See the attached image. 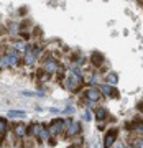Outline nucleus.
Returning <instances> with one entry per match:
<instances>
[{"instance_id": "nucleus-24", "label": "nucleus", "mask_w": 143, "mask_h": 148, "mask_svg": "<svg viewBox=\"0 0 143 148\" xmlns=\"http://www.w3.org/2000/svg\"><path fill=\"white\" fill-rule=\"evenodd\" d=\"M137 109H138V110H140V112H143V101H142V102H138Z\"/></svg>"}, {"instance_id": "nucleus-22", "label": "nucleus", "mask_w": 143, "mask_h": 148, "mask_svg": "<svg viewBox=\"0 0 143 148\" xmlns=\"http://www.w3.org/2000/svg\"><path fill=\"white\" fill-rule=\"evenodd\" d=\"M110 148H125V145H123L122 142H115V145H114V147H110Z\"/></svg>"}, {"instance_id": "nucleus-11", "label": "nucleus", "mask_w": 143, "mask_h": 148, "mask_svg": "<svg viewBox=\"0 0 143 148\" xmlns=\"http://www.w3.org/2000/svg\"><path fill=\"white\" fill-rule=\"evenodd\" d=\"M27 128H28V125L23 123V122L13 123V135H15L16 138H25L27 137Z\"/></svg>"}, {"instance_id": "nucleus-12", "label": "nucleus", "mask_w": 143, "mask_h": 148, "mask_svg": "<svg viewBox=\"0 0 143 148\" xmlns=\"http://www.w3.org/2000/svg\"><path fill=\"white\" fill-rule=\"evenodd\" d=\"M94 117H95V120L99 122V123H102V122L109 117V112H107L105 107H97V109L94 110Z\"/></svg>"}, {"instance_id": "nucleus-8", "label": "nucleus", "mask_w": 143, "mask_h": 148, "mask_svg": "<svg viewBox=\"0 0 143 148\" xmlns=\"http://www.w3.org/2000/svg\"><path fill=\"white\" fill-rule=\"evenodd\" d=\"M81 130H82V123H81V122H71L68 127H66V130H64V137L74 138L81 133Z\"/></svg>"}, {"instance_id": "nucleus-2", "label": "nucleus", "mask_w": 143, "mask_h": 148, "mask_svg": "<svg viewBox=\"0 0 143 148\" xmlns=\"http://www.w3.org/2000/svg\"><path fill=\"white\" fill-rule=\"evenodd\" d=\"M41 63H43V71H44V73H48L49 76H53L54 73H58V69H59L58 59H54L51 53L44 54V56H43V59H41Z\"/></svg>"}, {"instance_id": "nucleus-23", "label": "nucleus", "mask_w": 143, "mask_h": 148, "mask_svg": "<svg viewBox=\"0 0 143 148\" xmlns=\"http://www.w3.org/2000/svg\"><path fill=\"white\" fill-rule=\"evenodd\" d=\"M49 112H51V114H59V109H58V107H51Z\"/></svg>"}, {"instance_id": "nucleus-6", "label": "nucleus", "mask_w": 143, "mask_h": 148, "mask_svg": "<svg viewBox=\"0 0 143 148\" xmlns=\"http://www.w3.org/2000/svg\"><path fill=\"white\" fill-rule=\"evenodd\" d=\"M117 138H118V128L117 127H114V128H110V130H107L105 132V137H104V148H110V147H114L115 145V142H117Z\"/></svg>"}, {"instance_id": "nucleus-3", "label": "nucleus", "mask_w": 143, "mask_h": 148, "mask_svg": "<svg viewBox=\"0 0 143 148\" xmlns=\"http://www.w3.org/2000/svg\"><path fill=\"white\" fill-rule=\"evenodd\" d=\"M0 59H2V64H3V66H7V68H15L16 64L20 63V54L16 53L15 49L8 48L5 51V54Z\"/></svg>"}, {"instance_id": "nucleus-20", "label": "nucleus", "mask_w": 143, "mask_h": 148, "mask_svg": "<svg viewBox=\"0 0 143 148\" xmlns=\"http://www.w3.org/2000/svg\"><path fill=\"white\" fill-rule=\"evenodd\" d=\"M135 148H143V138H137V142L133 145Z\"/></svg>"}, {"instance_id": "nucleus-13", "label": "nucleus", "mask_w": 143, "mask_h": 148, "mask_svg": "<svg viewBox=\"0 0 143 148\" xmlns=\"http://www.w3.org/2000/svg\"><path fill=\"white\" fill-rule=\"evenodd\" d=\"M7 133H8V122H7V119L0 117V145L3 143Z\"/></svg>"}, {"instance_id": "nucleus-17", "label": "nucleus", "mask_w": 143, "mask_h": 148, "mask_svg": "<svg viewBox=\"0 0 143 148\" xmlns=\"http://www.w3.org/2000/svg\"><path fill=\"white\" fill-rule=\"evenodd\" d=\"M36 79H38V82H40V86H41V84H44V82H48V81L51 79V76L48 73H44V71H36Z\"/></svg>"}, {"instance_id": "nucleus-5", "label": "nucleus", "mask_w": 143, "mask_h": 148, "mask_svg": "<svg viewBox=\"0 0 143 148\" xmlns=\"http://www.w3.org/2000/svg\"><path fill=\"white\" fill-rule=\"evenodd\" d=\"M49 128V135H59L61 132H64V128H66V120L64 119H54L51 120V123L48 125Z\"/></svg>"}, {"instance_id": "nucleus-9", "label": "nucleus", "mask_w": 143, "mask_h": 148, "mask_svg": "<svg viewBox=\"0 0 143 148\" xmlns=\"http://www.w3.org/2000/svg\"><path fill=\"white\" fill-rule=\"evenodd\" d=\"M84 99H87L89 102L95 104V102L102 101V94L99 92L97 87H87V89L84 90Z\"/></svg>"}, {"instance_id": "nucleus-19", "label": "nucleus", "mask_w": 143, "mask_h": 148, "mask_svg": "<svg viewBox=\"0 0 143 148\" xmlns=\"http://www.w3.org/2000/svg\"><path fill=\"white\" fill-rule=\"evenodd\" d=\"M61 114H66V115H73V114H74V107H73V106L64 107V110L61 112Z\"/></svg>"}, {"instance_id": "nucleus-7", "label": "nucleus", "mask_w": 143, "mask_h": 148, "mask_svg": "<svg viewBox=\"0 0 143 148\" xmlns=\"http://www.w3.org/2000/svg\"><path fill=\"white\" fill-rule=\"evenodd\" d=\"M97 89H99V92L102 94V97H104V95H105V97H112V99H118V97H120V92H118L114 86H109V84H105V82H104V84H99Z\"/></svg>"}, {"instance_id": "nucleus-16", "label": "nucleus", "mask_w": 143, "mask_h": 148, "mask_svg": "<svg viewBox=\"0 0 143 148\" xmlns=\"http://www.w3.org/2000/svg\"><path fill=\"white\" fill-rule=\"evenodd\" d=\"M25 48H27V43L23 41V40H15V41L12 43V49H15L16 53L18 51H23L25 53Z\"/></svg>"}, {"instance_id": "nucleus-21", "label": "nucleus", "mask_w": 143, "mask_h": 148, "mask_svg": "<svg viewBox=\"0 0 143 148\" xmlns=\"http://www.w3.org/2000/svg\"><path fill=\"white\" fill-rule=\"evenodd\" d=\"M90 119H92V115H90V110H86V114H84V120L89 122Z\"/></svg>"}, {"instance_id": "nucleus-25", "label": "nucleus", "mask_w": 143, "mask_h": 148, "mask_svg": "<svg viewBox=\"0 0 143 148\" xmlns=\"http://www.w3.org/2000/svg\"><path fill=\"white\" fill-rule=\"evenodd\" d=\"M125 148H135V147H133V145H127Z\"/></svg>"}, {"instance_id": "nucleus-1", "label": "nucleus", "mask_w": 143, "mask_h": 148, "mask_svg": "<svg viewBox=\"0 0 143 148\" xmlns=\"http://www.w3.org/2000/svg\"><path fill=\"white\" fill-rule=\"evenodd\" d=\"M63 86L69 92H77L84 86V73L79 68H73V71L68 74V77L64 79Z\"/></svg>"}, {"instance_id": "nucleus-10", "label": "nucleus", "mask_w": 143, "mask_h": 148, "mask_svg": "<svg viewBox=\"0 0 143 148\" xmlns=\"http://www.w3.org/2000/svg\"><path fill=\"white\" fill-rule=\"evenodd\" d=\"M90 63H92L94 68H101L102 64L105 63V56L101 51H92L90 53Z\"/></svg>"}, {"instance_id": "nucleus-14", "label": "nucleus", "mask_w": 143, "mask_h": 148, "mask_svg": "<svg viewBox=\"0 0 143 148\" xmlns=\"http://www.w3.org/2000/svg\"><path fill=\"white\" fill-rule=\"evenodd\" d=\"M104 79H105V84L114 86V87H115V84H118V74L112 71V73H107L105 74V77H104Z\"/></svg>"}, {"instance_id": "nucleus-15", "label": "nucleus", "mask_w": 143, "mask_h": 148, "mask_svg": "<svg viewBox=\"0 0 143 148\" xmlns=\"http://www.w3.org/2000/svg\"><path fill=\"white\" fill-rule=\"evenodd\" d=\"M36 56L33 54V51H27V53L23 54V63L27 64V66H31V64H35V61H36Z\"/></svg>"}, {"instance_id": "nucleus-18", "label": "nucleus", "mask_w": 143, "mask_h": 148, "mask_svg": "<svg viewBox=\"0 0 143 148\" xmlns=\"http://www.w3.org/2000/svg\"><path fill=\"white\" fill-rule=\"evenodd\" d=\"M8 117H12V119H25L27 117V112L25 110H20V109H12V110H8Z\"/></svg>"}, {"instance_id": "nucleus-4", "label": "nucleus", "mask_w": 143, "mask_h": 148, "mask_svg": "<svg viewBox=\"0 0 143 148\" xmlns=\"http://www.w3.org/2000/svg\"><path fill=\"white\" fill-rule=\"evenodd\" d=\"M35 138H38L40 143L46 142V140L51 138V135H49V128H48L46 123H35Z\"/></svg>"}]
</instances>
